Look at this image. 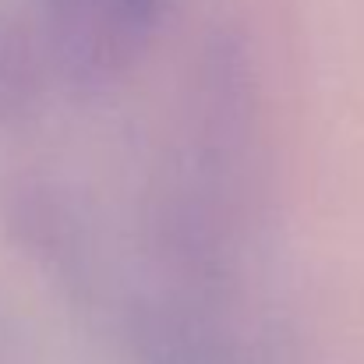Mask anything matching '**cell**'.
Segmentation results:
<instances>
[{
  "mask_svg": "<svg viewBox=\"0 0 364 364\" xmlns=\"http://www.w3.org/2000/svg\"><path fill=\"white\" fill-rule=\"evenodd\" d=\"M36 32L21 18L0 11V121L28 100L36 82Z\"/></svg>",
  "mask_w": 364,
  "mask_h": 364,
  "instance_id": "1",
  "label": "cell"
}]
</instances>
